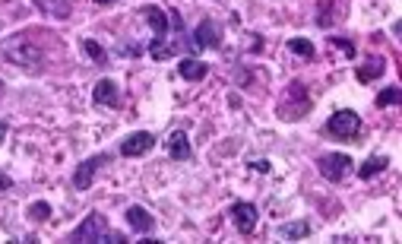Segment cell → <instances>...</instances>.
<instances>
[{
    "label": "cell",
    "instance_id": "13",
    "mask_svg": "<svg viewBox=\"0 0 402 244\" xmlns=\"http://www.w3.org/2000/svg\"><path fill=\"white\" fill-rule=\"evenodd\" d=\"M168 155H171L174 162H187L193 155L190 140H187L184 130H171V136H168Z\"/></svg>",
    "mask_w": 402,
    "mask_h": 244
},
{
    "label": "cell",
    "instance_id": "23",
    "mask_svg": "<svg viewBox=\"0 0 402 244\" xmlns=\"http://www.w3.org/2000/svg\"><path fill=\"white\" fill-rule=\"evenodd\" d=\"M330 45H336V48H342V54H345V58H355V45H351V41L349 39H339V35H332V39H330Z\"/></svg>",
    "mask_w": 402,
    "mask_h": 244
},
{
    "label": "cell",
    "instance_id": "4",
    "mask_svg": "<svg viewBox=\"0 0 402 244\" xmlns=\"http://www.w3.org/2000/svg\"><path fill=\"white\" fill-rule=\"evenodd\" d=\"M317 168H320V174H323L326 181L339 184V181H345L351 174L355 162H351L349 153H326V155H320L317 159Z\"/></svg>",
    "mask_w": 402,
    "mask_h": 244
},
{
    "label": "cell",
    "instance_id": "2",
    "mask_svg": "<svg viewBox=\"0 0 402 244\" xmlns=\"http://www.w3.org/2000/svg\"><path fill=\"white\" fill-rule=\"evenodd\" d=\"M307 111H311V96H307V89L301 83H292L285 89L282 105L275 108V115H279L282 121H298V117H304Z\"/></svg>",
    "mask_w": 402,
    "mask_h": 244
},
{
    "label": "cell",
    "instance_id": "12",
    "mask_svg": "<svg viewBox=\"0 0 402 244\" xmlns=\"http://www.w3.org/2000/svg\"><path fill=\"white\" fill-rule=\"evenodd\" d=\"M124 216H127V225L134 231H140V235H149V231L155 229V219H153V212L149 210H143V206H130L127 212H124Z\"/></svg>",
    "mask_w": 402,
    "mask_h": 244
},
{
    "label": "cell",
    "instance_id": "26",
    "mask_svg": "<svg viewBox=\"0 0 402 244\" xmlns=\"http://www.w3.org/2000/svg\"><path fill=\"white\" fill-rule=\"evenodd\" d=\"M4 140H7V124L0 121V143H4Z\"/></svg>",
    "mask_w": 402,
    "mask_h": 244
},
{
    "label": "cell",
    "instance_id": "14",
    "mask_svg": "<svg viewBox=\"0 0 402 244\" xmlns=\"http://www.w3.org/2000/svg\"><path fill=\"white\" fill-rule=\"evenodd\" d=\"M178 73L187 79V83H200L203 77H209V64H206V60H197V58H184L178 64Z\"/></svg>",
    "mask_w": 402,
    "mask_h": 244
},
{
    "label": "cell",
    "instance_id": "16",
    "mask_svg": "<svg viewBox=\"0 0 402 244\" xmlns=\"http://www.w3.org/2000/svg\"><path fill=\"white\" fill-rule=\"evenodd\" d=\"M383 70H387V60H383V58H377V54H370V58L364 60L361 67H358V73H355V77H358V83H364V86H368V83H374V79L380 77Z\"/></svg>",
    "mask_w": 402,
    "mask_h": 244
},
{
    "label": "cell",
    "instance_id": "1",
    "mask_svg": "<svg viewBox=\"0 0 402 244\" xmlns=\"http://www.w3.org/2000/svg\"><path fill=\"white\" fill-rule=\"evenodd\" d=\"M67 241H83V244H127V238L117 235V231H111L108 219L102 216V212H89V216L79 222V229L73 231V235H67Z\"/></svg>",
    "mask_w": 402,
    "mask_h": 244
},
{
    "label": "cell",
    "instance_id": "8",
    "mask_svg": "<svg viewBox=\"0 0 402 244\" xmlns=\"http://www.w3.org/2000/svg\"><path fill=\"white\" fill-rule=\"evenodd\" d=\"M257 219H260V210H257L254 203H247V200L231 203V222H235V229L241 231V235H250V231L257 229Z\"/></svg>",
    "mask_w": 402,
    "mask_h": 244
},
{
    "label": "cell",
    "instance_id": "9",
    "mask_svg": "<svg viewBox=\"0 0 402 244\" xmlns=\"http://www.w3.org/2000/svg\"><path fill=\"white\" fill-rule=\"evenodd\" d=\"M140 16L149 23V26H153V32H155L153 41H155V45L168 39V32H171V20H168L165 10L155 7V4H149V7H140Z\"/></svg>",
    "mask_w": 402,
    "mask_h": 244
},
{
    "label": "cell",
    "instance_id": "17",
    "mask_svg": "<svg viewBox=\"0 0 402 244\" xmlns=\"http://www.w3.org/2000/svg\"><path fill=\"white\" fill-rule=\"evenodd\" d=\"M387 168H389V159H387V155H368V159L361 162V168H358V178H361V181H370L374 174L387 172Z\"/></svg>",
    "mask_w": 402,
    "mask_h": 244
},
{
    "label": "cell",
    "instance_id": "3",
    "mask_svg": "<svg viewBox=\"0 0 402 244\" xmlns=\"http://www.w3.org/2000/svg\"><path fill=\"white\" fill-rule=\"evenodd\" d=\"M326 134H330L332 140H355V136L361 134V115L351 108H339L336 115L326 121Z\"/></svg>",
    "mask_w": 402,
    "mask_h": 244
},
{
    "label": "cell",
    "instance_id": "7",
    "mask_svg": "<svg viewBox=\"0 0 402 244\" xmlns=\"http://www.w3.org/2000/svg\"><path fill=\"white\" fill-rule=\"evenodd\" d=\"M155 149V136L149 134V130H136V134L124 136L121 146H117V153L127 155V159H136V155H146Z\"/></svg>",
    "mask_w": 402,
    "mask_h": 244
},
{
    "label": "cell",
    "instance_id": "25",
    "mask_svg": "<svg viewBox=\"0 0 402 244\" xmlns=\"http://www.w3.org/2000/svg\"><path fill=\"white\" fill-rule=\"evenodd\" d=\"M10 187H13V181H10L7 174H0V191H10Z\"/></svg>",
    "mask_w": 402,
    "mask_h": 244
},
{
    "label": "cell",
    "instance_id": "24",
    "mask_svg": "<svg viewBox=\"0 0 402 244\" xmlns=\"http://www.w3.org/2000/svg\"><path fill=\"white\" fill-rule=\"evenodd\" d=\"M247 168H250V172H260V174H266L269 172V162H247Z\"/></svg>",
    "mask_w": 402,
    "mask_h": 244
},
{
    "label": "cell",
    "instance_id": "11",
    "mask_svg": "<svg viewBox=\"0 0 402 244\" xmlns=\"http://www.w3.org/2000/svg\"><path fill=\"white\" fill-rule=\"evenodd\" d=\"M193 48H219L222 45V32H219V26L212 20H203L197 29H193Z\"/></svg>",
    "mask_w": 402,
    "mask_h": 244
},
{
    "label": "cell",
    "instance_id": "19",
    "mask_svg": "<svg viewBox=\"0 0 402 244\" xmlns=\"http://www.w3.org/2000/svg\"><path fill=\"white\" fill-rule=\"evenodd\" d=\"M399 102H402V89H399V86H387V89H380V92H377V98H374L377 108H389V105H399Z\"/></svg>",
    "mask_w": 402,
    "mask_h": 244
},
{
    "label": "cell",
    "instance_id": "22",
    "mask_svg": "<svg viewBox=\"0 0 402 244\" xmlns=\"http://www.w3.org/2000/svg\"><path fill=\"white\" fill-rule=\"evenodd\" d=\"M29 219H32V222H45V219H51V203H45V200L32 203L29 206Z\"/></svg>",
    "mask_w": 402,
    "mask_h": 244
},
{
    "label": "cell",
    "instance_id": "6",
    "mask_svg": "<svg viewBox=\"0 0 402 244\" xmlns=\"http://www.w3.org/2000/svg\"><path fill=\"white\" fill-rule=\"evenodd\" d=\"M105 165H111V155L108 153H98V155L83 159L77 165V172H73V187H77V191H89L92 181H96V174H98V168H105Z\"/></svg>",
    "mask_w": 402,
    "mask_h": 244
},
{
    "label": "cell",
    "instance_id": "15",
    "mask_svg": "<svg viewBox=\"0 0 402 244\" xmlns=\"http://www.w3.org/2000/svg\"><path fill=\"white\" fill-rule=\"evenodd\" d=\"M35 7L41 10L45 16H51V20H67V16L73 13V4L70 0H32Z\"/></svg>",
    "mask_w": 402,
    "mask_h": 244
},
{
    "label": "cell",
    "instance_id": "28",
    "mask_svg": "<svg viewBox=\"0 0 402 244\" xmlns=\"http://www.w3.org/2000/svg\"><path fill=\"white\" fill-rule=\"evenodd\" d=\"M0 92H4V83H0Z\"/></svg>",
    "mask_w": 402,
    "mask_h": 244
},
{
    "label": "cell",
    "instance_id": "20",
    "mask_svg": "<svg viewBox=\"0 0 402 244\" xmlns=\"http://www.w3.org/2000/svg\"><path fill=\"white\" fill-rule=\"evenodd\" d=\"M288 51L304 60H313V54H317L313 51V41H307V39H288Z\"/></svg>",
    "mask_w": 402,
    "mask_h": 244
},
{
    "label": "cell",
    "instance_id": "21",
    "mask_svg": "<svg viewBox=\"0 0 402 244\" xmlns=\"http://www.w3.org/2000/svg\"><path fill=\"white\" fill-rule=\"evenodd\" d=\"M83 51H86V58H89L92 64H105V60H108V54H105V48L98 45L96 39H83Z\"/></svg>",
    "mask_w": 402,
    "mask_h": 244
},
{
    "label": "cell",
    "instance_id": "18",
    "mask_svg": "<svg viewBox=\"0 0 402 244\" xmlns=\"http://www.w3.org/2000/svg\"><path fill=\"white\" fill-rule=\"evenodd\" d=\"M311 235V222H285L279 225V238H285V241H298V238H307Z\"/></svg>",
    "mask_w": 402,
    "mask_h": 244
},
{
    "label": "cell",
    "instance_id": "27",
    "mask_svg": "<svg viewBox=\"0 0 402 244\" xmlns=\"http://www.w3.org/2000/svg\"><path fill=\"white\" fill-rule=\"evenodd\" d=\"M115 0H96V7H111Z\"/></svg>",
    "mask_w": 402,
    "mask_h": 244
},
{
    "label": "cell",
    "instance_id": "10",
    "mask_svg": "<svg viewBox=\"0 0 402 244\" xmlns=\"http://www.w3.org/2000/svg\"><path fill=\"white\" fill-rule=\"evenodd\" d=\"M92 102H96V105H105V108H121V105H124V98H121V89H117V83H115V79H108V77H105V79H98V83H96V89H92Z\"/></svg>",
    "mask_w": 402,
    "mask_h": 244
},
{
    "label": "cell",
    "instance_id": "5",
    "mask_svg": "<svg viewBox=\"0 0 402 244\" xmlns=\"http://www.w3.org/2000/svg\"><path fill=\"white\" fill-rule=\"evenodd\" d=\"M4 58L20 64V67H29V70H39L41 67V51L39 48L22 45V35H16V39H10L7 45H4Z\"/></svg>",
    "mask_w": 402,
    "mask_h": 244
}]
</instances>
